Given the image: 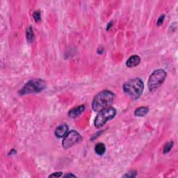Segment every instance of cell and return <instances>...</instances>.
I'll return each instance as SVG.
<instances>
[{
  "instance_id": "obj_3",
  "label": "cell",
  "mask_w": 178,
  "mask_h": 178,
  "mask_svg": "<svg viewBox=\"0 0 178 178\" xmlns=\"http://www.w3.org/2000/svg\"><path fill=\"white\" fill-rule=\"evenodd\" d=\"M116 114V110L112 107H107L99 111L94 121L96 128H101L107 123V121L113 119Z\"/></svg>"
},
{
  "instance_id": "obj_16",
  "label": "cell",
  "mask_w": 178,
  "mask_h": 178,
  "mask_svg": "<svg viewBox=\"0 0 178 178\" xmlns=\"http://www.w3.org/2000/svg\"><path fill=\"white\" fill-rule=\"evenodd\" d=\"M61 175H62V172H54V173H53L52 175H50L49 177H61Z\"/></svg>"
},
{
  "instance_id": "obj_17",
  "label": "cell",
  "mask_w": 178,
  "mask_h": 178,
  "mask_svg": "<svg viewBox=\"0 0 178 178\" xmlns=\"http://www.w3.org/2000/svg\"><path fill=\"white\" fill-rule=\"evenodd\" d=\"M136 172H128V173H127V175H125V177H134L136 176Z\"/></svg>"
},
{
  "instance_id": "obj_6",
  "label": "cell",
  "mask_w": 178,
  "mask_h": 178,
  "mask_svg": "<svg viewBox=\"0 0 178 178\" xmlns=\"http://www.w3.org/2000/svg\"><path fill=\"white\" fill-rule=\"evenodd\" d=\"M81 140V136L77 131L72 130L65 136L63 140V147L65 149H68L73 146Z\"/></svg>"
},
{
  "instance_id": "obj_11",
  "label": "cell",
  "mask_w": 178,
  "mask_h": 178,
  "mask_svg": "<svg viewBox=\"0 0 178 178\" xmlns=\"http://www.w3.org/2000/svg\"><path fill=\"white\" fill-rule=\"evenodd\" d=\"M26 36H27V40L29 43H32L34 41V33H33V31L32 27L29 26L26 29Z\"/></svg>"
},
{
  "instance_id": "obj_19",
  "label": "cell",
  "mask_w": 178,
  "mask_h": 178,
  "mask_svg": "<svg viewBox=\"0 0 178 178\" xmlns=\"http://www.w3.org/2000/svg\"><path fill=\"white\" fill-rule=\"evenodd\" d=\"M112 24H113V23H112V22H109V24H108V26H107V30L109 29L111 27H112Z\"/></svg>"
},
{
  "instance_id": "obj_1",
  "label": "cell",
  "mask_w": 178,
  "mask_h": 178,
  "mask_svg": "<svg viewBox=\"0 0 178 178\" xmlns=\"http://www.w3.org/2000/svg\"><path fill=\"white\" fill-rule=\"evenodd\" d=\"M125 93L132 100H137L143 93L144 84L143 81L139 78H134L125 82L122 86Z\"/></svg>"
},
{
  "instance_id": "obj_13",
  "label": "cell",
  "mask_w": 178,
  "mask_h": 178,
  "mask_svg": "<svg viewBox=\"0 0 178 178\" xmlns=\"http://www.w3.org/2000/svg\"><path fill=\"white\" fill-rule=\"evenodd\" d=\"M172 146H173V142L172 141L168 142V143L165 144V146H164L163 147V150L164 154H166V153H168L171 151Z\"/></svg>"
},
{
  "instance_id": "obj_9",
  "label": "cell",
  "mask_w": 178,
  "mask_h": 178,
  "mask_svg": "<svg viewBox=\"0 0 178 178\" xmlns=\"http://www.w3.org/2000/svg\"><path fill=\"white\" fill-rule=\"evenodd\" d=\"M141 59L140 57H138V55H133L127 59L126 62V66L128 68H134V67H136L139 65V63H141Z\"/></svg>"
},
{
  "instance_id": "obj_7",
  "label": "cell",
  "mask_w": 178,
  "mask_h": 178,
  "mask_svg": "<svg viewBox=\"0 0 178 178\" xmlns=\"http://www.w3.org/2000/svg\"><path fill=\"white\" fill-rule=\"evenodd\" d=\"M68 126L66 124L63 123L61 124L60 125L56 128V129L54 131L55 136H57V138H63L67 134H68Z\"/></svg>"
},
{
  "instance_id": "obj_15",
  "label": "cell",
  "mask_w": 178,
  "mask_h": 178,
  "mask_svg": "<svg viewBox=\"0 0 178 178\" xmlns=\"http://www.w3.org/2000/svg\"><path fill=\"white\" fill-rule=\"evenodd\" d=\"M164 18H165V15H161V16L159 17V18L158 19L157 22V24L158 27L161 26V25L163 24V20H164Z\"/></svg>"
},
{
  "instance_id": "obj_14",
  "label": "cell",
  "mask_w": 178,
  "mask_h": 178,
  "mask_svg": "<svg viewBox=\"0 0 178 178\" xmlns=\"http://www.w3.org/2000/svg\"><path fill=\"white\" fill-rule=\"evenodd\" d=\"M33 18L34 19V20L36 22H38L40 21L41 19V13L40 11H36L33 14Z\"/></svg>"
},
{
  "instance_id": "obj_4",
  "label": "cell",
  "mask_w": 178,
  "mask_h": 178,
  "mask_svg": "<svg viewBox=\"0 0 178 178\" xmlns=\"http://www.w3.org/2000/svg\"><path fill=\"white\" fill-rule=\"evenodd\" d=\"M46 88V82L43 79H36L31 80L28 82L22 88L20 91H19V94L21 95L26 94H30V93H39V92L43 91Z\"/></svg>"
},
{
  "instance_id": "obj_8",
  "label": "cell",
  "mask_w": 178,
  "mask_h": 178,
  "mask_svg": "<svg viewBox=\"0 0 178 178\" xmlns=\"http://www.w3.org/2000/svg\"><path fill=\"white\" fill-rule=\"evenodd\" d=\"M85 105H80L78 107L72 108L69 111L68 116L71 118H76L79 116L85 110Z\"/></svg>"
},
{
  "instance_id": "obj_10",
  "label": "cell",
  "mask_w": 178,
  "mask_h": 178,
  "mask_svg": "<svg viewBox=\"0 0 178 178\" xmlns=\"http://www.w3.org/2000/svg\"><path fill=\"white\" fill-rule=\"evenodd\" d=\"M149 111V108L147 107H141L136 108L134 111V115L137 117H143L147 115Z\"/></svg>"
},
{
  "instance_id": "obj_5",
  "label": "cell",
  "mask_w": 178,
  "mask_h": 178,
  "mask_svg": "<svg viewBox=\"0 0 178 178\" xmlns=\"http://www.w3.org/2000/svg\"><path fill=\"white\" fill-rule=\"evenodd\" d=\"M167 74L165 70L162 69L156 70L152 73L150 74L149 77L148 82H147V86L150 91H155L159 86L162 85L166 79Z\"/></svg>"
},
{
  "instance_id": "obj_12",
  "label": "cell",
  "mask_w": 178,
  "mask_h": 178,
  "mask_svg": "<svg viewBox=\"0 0 178 178\" xmlns=\"http://www.w3.org/2000/svg\"><path fill=\"white\" fill-rule=\"evenodd\" d=\"M95 152H96L97 155H103L106 152V146L103 143H97L95 146Z\"/></svg>"
},
{
  "instance_id": "obj_2",
  "label": "cell",
  "mask_w": 178,
  "mask_h": 178,
  "mask_svg": "<svg viewBox=\"0 0 178 178\" xmlns=\"http://www.w3.org/2000/svg\"><path fill=\"white\" fill-rule=\"evenodd\" d=\"M114 99V94L108 90L102 91L96 95L92 102V108L94 111L99 112L104 108L109 107Z\"/></svg>"
},
{
  "instance_id": "obj_18",
  "label": "cell",
  "mask_w": 178,
  "mask_h": 178,
  "mask_svg": "<svg viewBox=\"0 0 178 178\" xmlns=\"http://www.w3.org/2000/svg\"><path fill=\"white\" fill-rule=\"evenodd\" d=\"M64 177H76V175H74L73 174H71V173H69V174H66V175H64L63 176Z\"/></svg>"
}]
</instances>
